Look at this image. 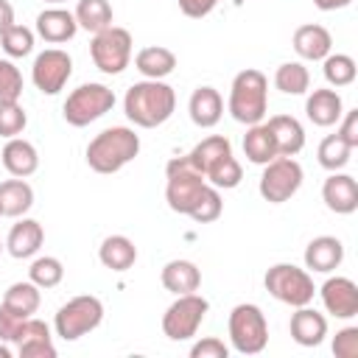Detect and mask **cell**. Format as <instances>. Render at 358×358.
Masks as SVG:
<instances>
[{
	"label": "cell",
	"instance_id": "obj_34",
	"mask_svg": "<svg viewBox=\"0 0 358 358\" xmlns=\"http://www.w3.org/2000/svg\"><path fill=\"white\" fill-rule=\"evenodd\" d=\"M322 73L330 87H350L355 81L358 67H355V59L347 53H327L322 59Z\"/></svg>",
	"mask_w": 358,
	"mask_h": 358
},
{
	"label": "cell",
	"instance_id": "obj_11",
	"mask_svg": "<svg viewBox=\"0 0 358 358\" xmlns=\"http://www.w3.org/2000/svg\"><path fill=\"white\" fill-rule=\"evenodd\" d=\"M302 179H305L302 165L294 157H274L271 162L263 165L257 190L268 204H282L302 187Z\"/></svg>",
	"mask_w": 358,
	"mask_h": 358
},
{
	"label": "cell",
	"instance_id": "obj_27",
	"mask_svg": "<svg viewBox=\"0 0 358 358\" xmlns=\"http://www.w3.org/2000/svg\"><path fill=\"white\" fill-rule=\"evenodd\" d=\"M98 260L112 271H129L137 260V246L126 235H109L98 246Z\"/></svg>",
	"mask_w": 358,
	"mask_h": 358
},
{
	"label": "cell",
	"instance_id": "obj_43",
	"mask_svg": "<svg viewBox=\"0 0 358 358\" xmlns=\"http://www.w3.org/2000/svg\"><path fill=\"white\" fill-rule=\"evenodd\" d=\"M227 355H229V347L218 336H207L190 347V358H227Z\"/></svg>",
	"mask_w": 358,
	"mask_h": 358
},
{
	"label": "cell",
	"instance_id": "obj_51",
	"mask_svg": "<svg viewBox=\"0 0 358 358\" xmlns=\"http://www.w3.org/2000/svg\"><path fill=\"white\" fill-rule=\"evenodd\" d=\"M45 3H64V0H45Z\"/></svg>",
	"mask_w": 358,
	"mask_h": 358
},
{
	"label": "cell",
	"instance_id": "obj_10",
	"mask_svg": "<svg viewBox=\"0 0 358 358\" xmlns=\"http://www.w3.org/2000/svg\"><path fill=\"white\" fill-rule=\"evenodd\" d=\"M210 310V302L201 296V294H179L168 310L162 313V333L171 338V341H187L199 333L204 316Z\"/></svg>",
	"mask_w": 358,
	"mask_h": 358
},
{
	"label": "cell",
	"instance_id": "obj_38",
	"mask_svg": "<svg viewBox=\"0 0 358 358\" xmlns=\"http://www.w3.org/2000/svg\"><path fill=\"white\" fill-rule=\"evenodd\" d=\"M204 179H207L213 187H218V190H232V187L241 185V179H243V168H241V162H238L235 154H232V157L221 159L213 171H207Z\"/></svg>",
	"mask_w": 358,
	"mask_h": 358
},
{
	"label": "cell",
	"instance_id": "obj_49",
	"mask_svg": "<svg viewBox=\"0 0 358 358\" xmlns=\"http://www.w3.org/2000/svg\"><path fill=\"white\" fill-rule=\"evenodd\" d=\"M0 358H11V350L6 344H0Z\"/></svg>",
	"mask_w": 358,
	"mask_h": 358
},
{
	"label": "cell",
	"instance_id": "obj_13",
	"mask_svg": "<svg viewBox=\"0 0 358 358\" xmlns=\"http://www.w3.org/2000/svg\"><path fill=\"white\" fill-rule=\"evenodd\" d=\"M322 305L336 319H352L358 316V285L350 277H327L319 288Z\"/></svg>",
	"mask_w": 358,
	"mask_h": 358
},
{
	"label": "cell",
	"instance_id": "obj_21",
	"mask_svg": "<svg viewBox=\"0 0 358 358\" xmlns=\"http://www.w3.org/2000/svg\"><path fill=\"white\" fill-rule=\"evenodd\" d=\"M76 31H78V22H76L73 11H67V8L53 6V8H45L36 14V34L50 45L70 42L76 36Z\"/></svg>",
	"mask_w": 358,
	"mask_h": 358
},
{
	"label": "cell",
	"instance_id": "obj_15",
	"mask_svg": "<svg viewBox=\"0 0 358 358\" xmlns=\"http://www.w3.org/2000/svg\"><path fill=\"white\" fill-rule=\"evenodd\" d=\"M322 201L336 215H350L358 210V182L350 173L333 171L322 185Z\"/></svg>",
	"mask_w": 358,
	"mask_h": 358
},
{
	"label": "cell",
	"instance_id": "obj_40",
	"mask_svg": "<svg viewBox=\"0 0 358 358\" xmlns=\"http://www.w3.org/2000/svg\"><path fill=\"white\" fill-rule=\"evenodd\" d=\"M25 126H28V115L20 106V101L0 103V137H6V140L20 137L25 131Z\"/></svg>",
	"mask_w": 358,
	"mask_h": 358
},
{
	"label": "cell",
	"instance_id": "obj_50",
	"mask_svg": "<svg viewBox=\"0 0 358 358\" xmlns=\"http://www.w3.org/2000/svg\"><path fill=\"white\" fill-rule=\"evenodd\" d=\"M3 249H6V243H3V241H0V255H3Z\"/></svg>",
	"mask_w": 358,
	"mask_h": 358
},
{
	"label": "cell",
	"instance_id": "obj_25",
	"mask_svg": "<svg viewBox=\"0 0 358 358\" xmlns=\"http://www.w3.org/2000/svg\"><path fill=\"white\" fill-rule=\"evenodd\" d=\"M159 280H162V285H165V291H171V294H193V291H199V285H201V271H199V266L193 263V260H168L165 266H162V271H159Z\"/></svg>",
	"mask_w": 358,
	"mask_h": 358
},
{
	"label": "cell",
	"instance_id": "obj_19",
	"mask_svg": "<svg viewBox=\"0 0 358 358\" xmlns=\"http://www.w3.org/2000/svg\"><path fill=\"white\" fill-rule=\"evenodd\" d=\"M341 260H344V243L333 235H319L305 246V268L308 271L330 274L341 266Z\"/></svg>",
	"mask_w": 358,
	"mask_h": 358
},
{
	"label": "cell",
	"instance_id": "obj_45",
	"mask_svg": "<svg viewBox=\"0 0 358 358\" xmlns=\"http://www.w3.org/2000/svg\"><path fill=\"white\" fill-rule=\"evenodd\" d=\"M338 123H341V126H338V131H336V134H338L350 148H358V109L344 112Z\"/></svg>",
	"mask_w": 358,
	"mask_h": 358
},
{
	"label": "cell",
	"instance_id": "obj_18",
	"mask_svg": "<svg viewBox=\"0 0 358 358\" xmlns=\"http://www.w3.org/2000/svg\"><path fill=\"white\" fill-rule=\"evenodd\" d=\"M305 115H308V120H310L313 126H322V129L336 126V123L341 120V115H344V101H341V95H338L336 90L319 87V90H313V92L308 95V101H305Z\"/></svg>",
	"mask_w": 358,
	"mask_h": 358
},
{
	"label": "cell",
	"instance_id": "obj_23",
	"mask_svg": "<svg viewBox=\"0 0 358 358\" xmlns=\"http://www.w3.org/2000/svg\"><path fill=\"white\" fill-rule=\"evenodd\" d=\"M187 115L199 129H213L224 115V98L215 87H196L187 101Z\"/></svg>",
	"mask_w": 358,
	"mask_h": 358
},
{
	"label": "cell",
	"instance_id": "obj_7",
	"mask_svg": "<svg viewBox=\"0 0 358 358\" xmlns=\"http://www.w3.org/2000/svg\"><path fill=\"white\" fill-rule=\"evenodd\" d=\"M103 322V302L92 294H81L67 299L53 319V330L64 341H78L81 336L92 333Z\"/></svg>",
	"mask_w": 358,
	"mask_h": 358
},
{
	"label": "cell",
	"instance_id": "obj_22",
	"mask_svg": "<svg viewBox=\"0 0 358 358\" xmlns=\"http://www.w3.org/2000/svg\"><path fill=\"white\" fill-rule=\"evenodd\" d=\"M268 131L277 145V157H296L305 148V129L294 115H271Z\"/></svg>",
	"mask_w": 358,
	"mask_h": 358
},
{
	"label": "cell",
	"instance_id": "obj_47",
	"mask_svg": "<svg viewBox=\"0 0 358 358\" xmlns=\"http://www.w3.org/2000/svg\"><path fill=\"white\" fill-rule=\"evenodd\" d=\"M8 25H14V6H11L8 0H0V34H3Z\"/></svg>",
	"mask_w": 358,
	"mask_h": 358
},
{
	"label": "cell",
	"instance_id": "obj_14",
	"mask_svg": "<svg viewBox=\"0 0 358 358\" xmlns=\"http://www.w3.org/2000/svg\"><path fill=\"white\" fill-rule=\"evenodd\" d=\"M14 344H17L20 358H56L50 327L42 319H34V316H28L20 324V330L14 336Z\"/></svg>",
	"mask_w": 358,
	"mask_h": 358
},
{
	"label": "cell",
	"instance_id": "obj_48",
	"mask_svg": "<svg viewBox=\"0 0 358 358\" xmlns=\"http://www.w3.org/2000/svg\"><path fill=\"white\" fill-rule=\"evenodd\" d=\"M352 0H313V6L319 11H338V8H347Z\"/></svg>",
	"mask_w": 358,
	"mask_h": 358
},
{
	"label": "cell",
	"instance_id": "obj_52",
	"mask_svg": "<svg viewBox=\"0 0 358 358\" xmlns=\"http://www.w3.org/2000/svg\"><path fill=\"white\" fill-rule=\"evenodd\" d=\"M0 215H3V213H0Z\"/></svg>",
	"mask_w": 358,
	"mask_h": 358
},
{
	"label": "cell",
	"instance_id": "obj_1",
	"mask_svg": "<svg viewBox=\"0 0 358 358\" xmlns=\"http://www.w3.org/2000/svg\"><path fill=\"white\" fill-rule=\"evenodd\" d=\"M176 109V92L171 84L157 78H143L131 84L123 95V112L126 117L140 129H157L162 126Z\"/></svg>",
	"mask_w": 358,
	"mask_h": 358
},
{
	"label": "cell",
	"instance_id": "obj_37",
	"mask_svg": "<svg viewBox=\"0 0 358 358\" xmlns=\"http://www.w3.org/2000/svg\"><path fill=\"white\" fill-rule=\"evenodd\" d=\"M0 48L11 56V59H22L34 50V31L25 28V25H8L3 34H0Z\"/></svg>",
	"mask_w": 358,
	"mask_h": 358
},
{
	"label": "cell",
	"instance_id": "obj_16",
	"mask_svg": "<svg viewBox=\"0 0 358 358\" xmlns=\"http://www.w3.org/2000/svg\"><path fill=\"white\" fill-rule=\"evenodd\" d=\"M294 50L299 59L305 62H322L330 50H333V36L324 25L319 22H305L294 31V39H291Z\"/></svg>",
	"mask_w": 358,
	"mask_h": 358
},
{
	"label": "cell",
	"instance_id": "obj_2",
	"mask_svg": "<svg viewBox=\"0 0 358 358\" xmlns=\"http://www.w3.org/2000/svg\"><path fill=\"white\" fill-rule=\"evenodd\" d=\"M140 154V134L129 126H109L87 145V165L95 173H117Z\"/></svg>",
	"mask_w": 358,
	"mask_h": 358
},
{
	"label": "cell",
	"instance_id": "obj_33",
	"mask_svg": "<svg viewBox=\"0 0 358 358\" xmlns=\"http://www.w3.org/2000/svg\"><path fill=\"white\" fill-rule=\"evenodd\" d=\"M274 87L282 95H305L310 90V73L302 62H282L274 70Z\"/></svg>",
	"mask_w": 358,
	"mask_h": 358
},
{
	"label": "cell",
	"instance_id": "obj_35",
	"mask_svg": "<svg viewBox=\"0 0 358 358\" xmlns=\"http://www.w3.org/2000/svg\"><path fill=\"white\" fill-rule=\"evenodd\" d=\"M350 154H352V148L338 137V134H327L322 143H319V148H316V157H319V165L324 168V171H341L347 162H350Z\"/></svg>",
	"mask_w": 358,
	"mask_h": 358
},
{
	"label": "cell",
	"instance_id": "obj_36",
	"mask_svg": "<svg viewBox=\"0 0 358 358\" xmlns=\"http://www.w3.org/2000/svg\"><path fill=\"white\" fill-rule=\"evenodd\" d=\"M62 277H64V266L59 257H50V255L36 257L28 268V280L39 288H56L62 282Z\"/></svg>",
	"mask_w": 358,
	"mask_h": 358
},
{
	"label": "cell",
	"instance_id": "obj_41",
	"mask_svg": "<svg viewBox=\"0 0 358 358\" xmlns=\"http://www.w3.org/2000/svg\"><path fill=\"white\" fill-rule=\"evenodd\" d=\"M22 95V73L14 62L0 59V103L6 101H20Z\"/></svg>",
	"mask_w": 358,
	"mask_h": 358
},
{
	"label": "cell",
	"instance_id": "obj_24",
	"mask_svg": "<svg viewBox=\"0 0 358 358\" xmlns=\"http://www.w3.org/2000/svg\"><path fill=\"white\" fill-rule=\"evenodd\" d=\"M0 159H3V168L11 176H20V179L36 173V168H39V151H36V145L28 143V140H22V137H11L3 145Z\"/></svg>",
	"mask_w": 358,
	"mask_h": 358
},
{
	"label": "cell",
	"instance_id": "obj_46",
	"mask_svg": "<svg viewBox=\"0 0 358 358\" xmlns=\"http://www.w3.org/2000/svg\"><path fill=\"white\" fill-rule=\"evenodd\" d=\"M218 3H221V0H179V11H182L185 17H190V20H201V17H207Z\"/></svg>",
	"mask_w": 358,
	"mask_h": 358
},
{
	"label": "cell",
	"instance_id": "obj_26",
	"mask_svg": "<svg viewBox=\"0 0 358 358\" xmlns=\"http://www.w3.org/2000/svg\"><path fill=\"white\" fill-rule=\"evenodd\" d=\"M134 67L140 70L143 78H157L162 81L176 70V53L162 45H148L134 56Z\"/></svg>",
	"mask_w": 358,
	"mask_h": 358
},
{
	"label": "cell",
	"instance_id": "obj_5",
	"mask_svg": "<svg viewBox=\"0 0 358 358\" xmlns=\"http://www.w3.org/2000/svg\"><path fill=\"white\" fill-rule=\"evenodd\" d=\"M263 285H266V291L277 302L291 305V308L310 305L313 302V294H316V285H313L310 271L308 268H299L294 263H274L266 271Z\"/></svg>",
	"mask_w": 358,
	"mask_h": 358
},
{
	"label": "cell",
	"instance_id": "obj_9",
	"mask_svg": "<svg viewBox=\"0 0 358 358\" xmlns=\"http://www.w3.org/2000/svg\"><path fill=\"white\" fill-rule=\"evenodd\" d=\"M131 34L120 25H109L98 34H92V42H90V56H92V64L106 73V76H117L129 67L131 62Z\"/></svg>",
	"mask_w": 358,
	"mask_h": 358
},
{
	"label": "cell",
	"instance_id": "obj_30",
	"mask_svg": "<svg viewBox=\"0 0 358 358\" xmlns=\"http://www.w3.org/2000/svg\"><path fill=\"white\" fill-rule=\"evenodd\" d=\"M243 154L255 165H266V162H271L277 157V145H274V137H271L266 123H255V126L246 129V134H243Z\"/></svg>",
	"mask_w": 358,
	"mask_h": 358
},
{
	"label": "cell",
	"instance_id": "obj_42",
	"mask_svg": "<svg viewBox=\"0 0 358 358\" xmlns=\"http://www.w3.org/2000/svg\"><path fill=\"white\" fill-rule=\"evenodd\" d=\"M333 355L336 358H358V327H341L333 336Z\"/></svg>",
	"mask_w": 358,
	"mask_h": 358
},
{
	"label": "cell",
	"instance_id": "obj_44",
	"mask_svg": "<svg viewBox=\"0 0 358 358\" xmlns=\"http://www.w3.org/2000/svg\"><path fill=\"white\" fill-rule=\"evenodd\" d=\"M22 322H25V316L8 310V308L0 302V341H11V344H14V336H17V330H20Z\"/></svg>",
	"mask_w": 358,
	"mask_h": 358
},
{
	"label": "cell",
	"instance_id": "obj_4",
	"mask_svg": "<svg viewBox=\"0 0 358 358\" xmlns=\"http://www.w3.org/2000/svg\"><path fill=\"white\" fill-rule=\"evenodd\" d=\"M165 201L173 213H182V215H190V210L196 207L199 196L204 193V187L210 185L204 179L201 171L193 168V162L185 157H173L168 165H165Z\"/></svg>",
	"mask_w": 358,
	"mask_h": 358
},
{
	"label": "cell",
	"instance_id": "obj_32",
	"mask_svg": "<svg viewBox=\"0 0 358 358\" xmlns=\"http://www.w3.org/2000/svg\"><path fill=\"white\" fill-rule=\"evenodd\" d=\"M73 17H76L78 28L98 34L112 25V6H109V0H78Z\"/></svg>",
	"mask_w": 358,
	"mask_h": 358
},
{
	"label": "cell",
	"instance_id": "obj_29",
	"mask_svg": "<svg viewBox=\"0 0 358 358\" xmlns=\"http://www.w3.org/2000/svg\"><path fill=\"white\" fill-rule=\"evenodd\" d=\"M34 207V187L14 176V179H6L0 182V213L8 215V218H20L25 215L28 210Z\"/></svg>",
	"mask_w": 358,
	"mask_h": 358
},
{
	"label": "cell",
	"instance_id": "obj_17",
	"mask_svg": "<svg viewBox=\"0 0 358 358\" xmlns=\"http://www.w3.org/2000/svg\"><path fill=\"white\" fill-rule=\"evenodd\" d=\"M45 243V229L36 218H20L11 229H8V238H6V252L17 260H25V257H34Z\"/></svg>",
	"mask_w": 358,
	"mask_h": 358
},
{
	"label": "cell",
	"instance_id": "obj_12",
	"mask_svg": "<svg viewBox=\"0 0 358 358\" xmlns=\"http://www.w3.org/2000/svg\"><path fill=\"white\" fill-rule=\"evenodd\" d=\"M73 76V59L62 48L42 50L31 64V81L42 95H59Z\"/></svg>",
	"mask_w": 358,
	"mask_h": 358
},
{
	"label": "cell",
	"instance_id": "obj_28",
	"mask_svg": "<svg viewBox=\"0 0 358 358\" xmlns=\"http://www.w3.org/2000/svg\"><path fill=\"white\" fill-rule=\"evenodd\" d=\"M227 157H232V143L224 137V134H210V137H204L201 143H196L193 148H190V154H187V159L193 162V168L196 171H201L204 176H207V171H213L221 159H227Z\"/></svg>",
	"mask_w": 358,
	"mask_h": 358
},
{
	"label": "cell",
	"instance_id": "obj_3",
	"mask_svg": "<svg viewBox=\"0 0 358 358\" xmlns=\"http://www.w3.org/2000/svg\"><path fill=\"white\" fill-rule=\"evenodd\" d=\"M227 109L243 126L263 123V117L268 112V78L260 70H255V67L241 70L232 78Z\"/></svg>",
	"mask_w": 358,
	"mask_h": 358
},
{
	"label": "cell",
	"instance_id": "obj_20",
	"mask_svg": "<svg viewBox=\"0 0 358 358\" xmlns=\"http://www.w3.org/2000/svg\"><path fill=\"white\" fill-rule=\"evenodd\" d=\"M288 330L299 347H319L327 336V319H324V313L302 305V308H296V313H291Z\"/></svg>",
	"mask_w": 358,
	"mask_h": 358
},
{
	"label": "cell",
	"instance_id": "obj_39",
	"mask_svg": "<svg viewBox=\"0 0 358 358\" xmlns=\"http://www.w3.org/2000/svg\"><path fill=\"white\" fill-rule=\"evenodd\" d=\"M221 213H224L221 193H218V187L207 185V187H204V193L199 196L196 207L190 210V218H193L196 224H213L215 218H221Z\"/></svg>",
	"mask_w": 358,
	"mask_h": 358
},
{
	"label": "cell",
	"instance_id": "obj_31",
	"mask_svg": "<svg viewBox=\"0 0 358 358\" xmlns=\"http://www.w3.org/2000/svg\"><path fill=\"white\" fill-rule=\"evenodd\" d=\"M39 302H42V288L34 285L31 280H22V282H11L6 288V296H3V305L20 316H34L39 310Z\"/></svg>",
	"mask_w": 358,
	"mask_h": 358
},
{
	"label": "cell",
	"instance_id": "obj_8",
	"mask_svg": "<svg viewBox=\"0 0 358 358\" xmlns=\"http://www.w3.org/2000/svg\"><path fill=\"white\" fill-rule=\"evenodd\" d=\"M112 106H115V92H112L106 84L90 81V84L76 87V90L64 98L62 115H64V120H67L70 126L81 129V126L95 123V120L103 117L106 112H112Z\"/></svg>",
	"mask_w": 358,
	"mask_h": 358
},
{
	"label": "cell",
	"instance_id": "obj_6",
	"mask_svg": "<svg viewBox=\"0 0 358 358\" xmlns=\"http://www.w3.org/2000/svg\"><path fill=\"white\" fill-rule=\"evenodd\" d=\"M229 341H232V350L241 352V355H257L266 350L268 344V322H266V313L252 305V302H241L229 310Z\"/></svg>",
	"mask_w": 358,
	"mask_h": 358
}]
</instances>
